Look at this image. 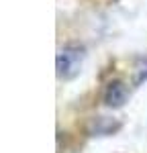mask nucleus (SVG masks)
<instances>
[{"label": "nucleus", "mask_w": 147, "mask_h": 153, "mask_svg": "<svg viewBox=\"0 0 147 153\" xmlns=\"http://www.w3.org/2000/svg\"><path fill=\"white\" fill-rule=\"evenodd\" d=\"M84 57H86L84 47H80V45H65V47H61L57 57H55L57 78L59 80H72V78H76L80 74Z\"/></svg>", "instance_id": "1"}, {"label": "nucleus", "mask_w": 147, "mask_h": 153, "mask_svg": "<svg viewBox=\"0 0 147 153\" xmlns=\"http://www.w3.org/2000/svg\"><path fill=\"white\" fill-rule=\"evenodd\" d=\"M127 98H129V90L122 82H110L104 90V96H102L104 104L108 108H121L127 102Z\"/></svg>", "instance_id": "2"}]
</instances>
